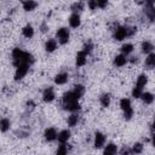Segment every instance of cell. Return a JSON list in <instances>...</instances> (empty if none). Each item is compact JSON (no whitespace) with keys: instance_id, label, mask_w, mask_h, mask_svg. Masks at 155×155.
<instances>
[{"instance_id":"7c38bea8","label":"cell","mask_w":155,"mask_h":155,"mask_svg":"<svg viewBox=\"0 0 155 155\" xmlns=\"http://www.w3.org/2000/svg\"><path fill=\"white\" fill-rule=\"evenodd\" d=\"M87 57H88V54H87L85 51H82V50L78 51V53H76V56H75V65H76L78 68L85 67V65L87 64Z\"/></svg>"},{"instance_id":"cb8c5ba5","label":"cell","mask_w":155,"mask_h":155,"mask_svg":"<svg viewBox=\"0 0 155 155\" xmlns=\"http://www.w3.org/2000/svg\"><path fill=\"white\" fill-rule=\"evenodd\" d=\"M133 51H134V45L132 42H124L121 45V47H120V53H122V54H125L127 57L130 54H132Z\"/></svg>"},{"instance_id":"83f0119b","label":"cell","mask_w":155,"mask_h":155,"mask_svg":"<svg viewBox=\"0 0 155 155\" xmlns=\"http://www.w3.org/2000/svg\"><path fill=\"white\" fill-rule=\"evenodd\" d=\"M144 15L150 22H155V5L144 6Z\"/></svg>"},{"instance_id":"6da1fadb","label":"cell","mask_w":155,"mask_h":155,"mask_svg":"<svg viewBox=\"0 0 155 155\" xmlns=\"http://www.w3.org/2000/svg\"><path fill=\"white\" fill-rule=\"evenodd\" d=\"M11 61H12V65L17 67L19 64H29L31 65L34 63V56L28 52L22 50L21 47H15L11 51Z\"/></svg>"},{"instance_id":"30bf717a","label":"cell","mask_w":155,"mask_h":155,"mask_svg":"<svg viewBox=\"0 0 155 155\" xmlns=\"http://www.w3.org/2000/svg\"><path fill=\"white\" fill-rule=\"evenodd\" d=\"M58 46H59V44L56 38H48L44 44V48L47 53H53L54 51H57Z\"/></svg>"},{"instance_id":"4fadbf2b","label":"cell","mask_w":155,"mask_h":155,"mask_svg":"<svg viewBox=\"0 0 155 155\" xmlns=\"http://www.w3.org/2000/svg\"><path fill=\"white\" fill-rule=\"evenodd\" d=\"M127 64H128V57L122 53H119L113 58V65L115 68H124Z\"/></svg>"},{"instance_id":"ffe728a7","label":"cell","mask_w":155,"mask_h":155,"mask_svg":"<svg viewBox=\"0 0 155 155\" xmlns=\"http://www.w3.org/2000/svg\"><path fill=\"white\" fill-rule=\"evenodd\" d=\"M119 107H120V109L122 110V113L133 109V107H132V101H131L128 97H122V98L119 101Z\"/></svg>"},{"instance_id":"484cf974","label":"cell","mask_w":155,"mask_h":155,"mask_svg":"<svg viewBox=\"0 0 155 155\" xmlns=\"http://www.w3.org/2000/svg\"><path fill=\"white\" fill-rule=\"evenodd\" d=\"M11 125H12V122H11L10 117H7V116H2L1 120H0V131H1V133H6V132H8L10 128H11Z\"/></svg>"},{"instance_id":"d4e9b609","label":"cell","mask_w":155,"mask_h":155,"mask_svg":"<svg viewBox=\"0 0 155 155\" xmlns=\"http://www.w3.org/2000/svg\"><path fill=\"white\" fill-rule=\"evenodd\" d=\"M71 91L74 92V94H75L79 99H81V98L85 96V93H86V87H85V85H82V84H75L74 87L71 88Z\"/></svg>"},{"instance_id":"277c9868","label":"cell","mask_w":155,"mask_h":155,"mask_svg":"<svg viewBox=\"0 0 155 155\" xmlns=\"http://www.w3.org/2000/svg\"><path fill=\"white\" fill-rule=\"evenodd\" d=\"M29 64H19L17 67H15V73H13V80L15 81H21L23 80L28 73H29Z\"/></svg>"},{"instance_id":"e575fe53","label":"cell","mask_w":155,"mask_h":155,"mask_svg":"<svg viewBox=\"0 0 155 155\" xmlns=\"http://www.w3.org/2000/svg\"><path fill=\"white\" fill-rule=\"evenodd\" d=\"M86 6L91 11H96L97 10V2H96V0H87L86 1Z\"/></svg>"},{"instance_id":"9c48e42d","label":"cell","mask_w":155,"mask_h":155,"mask_svg":"<svg viewBox=\"0 0 155 155\" xmlns=\"http://www.w3.org/2000/svg\"><path fill=\"white\" fill-rule=\"evenodd\" d=\"M68 24H69V28H71V29L80 28L81 27V16H80V13L71 12L70 16L68 17Z\"/></svg>"},{"instance_id":"44dd1931","label":"cell","mask_w":155,"mask_h":155,"mask_svg":"<svg viewBox=\"0 0 155 155\" xmlns=\"http://www.w3.org/2000/svg\"><path fill=\"white\" fill-rule=\"evenodd\" d=\"M148 82H149V78H148V75L145 74V73H142V74H139L138 76H137V79H136V86H138L139 88H145V86L148 85Z\"/></svg>"},{"instance_id":"ac0fdd59","label":"cell","mask_w":155,"mask_h":155,"mask_svg":"<svg viewBox=\"0 0 155 155\" xmlns=\"http://www.w3.org/2000/svg\"><path fill=\"white\" fill-rule=\"evenodd\" d=\"M102 153L104 155H113V154L119 153V148H117V145L115 143L109 142V143H105V145L102 149Z\"/></svg>"},{"instance_id":"4dcf8cb0","label":"cell","mask_w":155,"mask_h":155,"mask_svg":"<svg viewBox=\"0 0 155 155\" xmlns=\"http://www.w3.org/2000/svg\"><path fill=\"white\" fill-rule=\"evenodd\" d=\"M132 149V154H142L144 151V144L140 142H136L133 143V145H131Z\"/></svg>"},{"instance_id":"f546056e","label":"cell","mask_w":155,"mask_h":155,"mask_svg":"<svg viewBox=\"0 0 155 155\" xmlns=\"http://www.w3.org/2000/svg\"><path fill=\"white\" fill-rule=\"evenodd\" d=\"M69 144L68 143H58L57 149H56V154L57 155H65L69 153Z\"/></svg>"},{"instance_id":"8992f818","label":"cell","mask_w":155,"mask_h":155,"mask_svg":"<svg viewBox=\"0 0 155 155\" xmlns=\"http://www.w3.org/2000/svg\"><path fill=\"white\" fill-rule=\"evenodd\" d=\"M62 107L65 111L68 113H78L81 109V104H80V99H73V101H68V102H63Z\"/></svg>"},{"instance_id":"603a6c76","label":"cell","mask_w":155,"mask_h":155,"mask_svg":"<svg viewBox=\"0 0 155 155\" xmlns=\"http://www.w3.org/2000/svg\"><path fill=\"white\" fill-rule=\"evenodd\" d=\"M98 102H99V104H101L102 108H108V107H110V104H111V96H110L109 93L104 92V93H102V94L99 96Z\"/></svg>"},{"instance_id":"d590c367","label":"cell","mask_w":155,"mask_h":155,"mask_svg":"<svg viewBox=\"0 0 155 155\" xmlns=\"http://www.w3.org/2000/svg\"><path fill=\"white\" fill-rule=\"evenodd\" d=\"M39 28H40L41 33H46V31H48V24H47L46 22H42V23L39 25Z\"/></svg>"},{"instance_id":"7a4b0ae2","label":"cell","mask_w":155,"mask_h":155,"mask_svg":"<svg viewBox=\"0 0 155 155\" xmlns=\"http://www.w3.org/2000/svg\"><path fill=\"white\" fill-rule=\"evenodd\" d=\"M137 28L133 25H117L113 31V38L116 41H124L136 34Z\"/></svg>"},{"instance_id":"f1b7e54d","label":"cell","mask_w":155,"mask_h":155,"mask_svg":"<svg viewBox=\"0 0 155 155\" xmlns=\"http://www.w3.org/2000/svg\"><path fill=\"white\" fill-rule=\"evenodd\" d=\"M84 8H85V1H82V0H78V1L73 2L70 6V11L75 12V13H81L84 11Z\"/></svg>"},{"instance_id":"e0dca14e","label":"cell","mask_w":155,"mask_h":155,"mask_svg":"<svg viewBox=\"0 0 155 155\" xmlns=\"http://www.w3.org/2000/svg\"><path fill=\"white\" fill-rule=\"evenodd\" d=\"M39 6V2L36 0H25L22 2V8L24 12H34Z\"/></svg>"},{"instance_id":"8d00e7d4","label":"cell","mask_w":155,"mask_h":155,"mask_svg":"<svg viewBox=\"0 0 155 155\" xmlns=\"http://www.w3.org/2000/svg\"><path fill=\"white\" fill-rule=\"evenodd\" d=\"M138 61H139L138 56H132L128 58V63H131V64H136V63H138Z\"/></svg>"},{"instance_id":"3957f363","label":"cell","mask_w":155,"mask_h":155,"mask_svg":"<svg viewBox=\"0 0 155 155\" xmlns=\"http://www.w3.org/2000/svg\"><path fill=\"white\" fill-rule=\"evenodd\" d=\"M58 41L59 45L64 46L70 41V28L68 27H59L56 30V36H54Z\"/></svg>"},{"instance_id":"836d02e7","label":"cell","mask_w":155,"mask_h":155,"mask_svg":"<svg viewBox=\"0 0 155 155\" xmlns=\"http://www.w3.org/2000/svg\"><path fill=\"white\" fill-rule=\"evenodd\" d=\"M96 2H97V8L99 10H104L109 5V0H96Z\"/></svg>"},{"instance_id":"52a82bcc","label":"cell","mask_w":155,"mask_h":155,"mask_svg":"<svg viewBox=\"0 0 155 155\" xmlns=\"http://www.w3.org/2000/svg\"><path fill=\"white\" fill-rule=\"evenodd\" d=\"M41 99H42V102L46 103V104L52 103V102L56 99V92H54V88H53L52 86L46 87V88L42 91V93H41Z\"/></svg>"},{"instance_id":"5b68a950","label":"cell","mask_w":155,"mask_h":155,"mask_svg":"<svg viewBox=\"0 0 155 155\" xmlns=\"http://www.w3.org/2000/svg\"><path fill=\"white\" fill-rule=\"evenodd\" d=\"M105 143H107V136L101 131H96L93 134V140H92L93 148L97 150H102Z\"/></svg>"},{"instance_id":"9a60e30c","label":"cell","mask_w":155,"mask_h":155,"mask_svg":"<svg viewBox=\"0 0 155 155\" xmlns=\"http://www.w3.org/2000/svg\"><path fill=\"white\" fill-rule=\"evenodd\" d=\"M70 138H71V131L69 128H63L58 131V137H57L58 143H69Z\"/></svg>"},{"instance_id":"4316f807","label":"cell","mask_w":155,"mask_h":155,"mask_svg":"<svg viewBox=\"0 0 155 155\" xmlns=\"http://www.w3.org/2000/svg\"><path fill=\"white\" fill-rule=\"evenodd\" d=\"M144 65L148 69H154L155 68V52H150L145 56L144 58Z\"/></svg>"},{"instance_id":"ab89813d","label":"cell","mask_w":155,"mask_h":155,"mask_svg":"<svg viewBox=\"0 0 155 155\" xmlns=\"http://www.w3.org/2000/svg\"><path fill=\"white\" fill-rule=\"evenodd\" d=\"M150 127H151V131H153V132H155V119L153 120V122H151Z\"/></svg>"},{"instance_id":"5bb4252c","label":"cell","mask_w":155,"mask_h":155,"mask_svg":"<svg viewBox=\"0 0 155 155\" xmlns=\"http://www.w3.org/2000/svg\"><path fill=\"white\" fill-rule=\"evenodd\" d=\"M68 81H69V74L67 71H59L53 78V82H54L56 86H63Z\"/></svg>"},{"instance_id":"7402d4cb","label":"cell","mask_w":155,"mask_h":155,"mask_svg":"<svg viewBox=\"0 0 155 155\" xmlns=\"http://www.w3.org/2000/svg\"><path fill=\"white\" fill-rule=\"evenodd\" d=\"M79 122H80V115L78 113H70V115L67 117V125L70 128L76 127Z\"/></svg>"},{"instance_id":"f35d334b","label":"cell","mask_w":155,"mask_h":155,"mask_svg":"<svg viewBox=\"0 0 155 155\" xmlns=\"http://www.w3.org/2000/svg\"><path fill=\"white\" fill-rule=\"evenodd\" d=\"M150 143H151V145L155 148V132H153V134H151V137H150Z\"/></svg>"},{"instance_id":"74e56055","label":"cell","mask_w":155,"mask_h":155,"mask_svg":"<svg viewBox=\"0 0 155 155\" xmlns=\"http://www.w3.org/2000/svg\"><path fill=\"white\" fill-rule=\"evenodd\" d=\"M142 4L144 6H148V5H155V0H142Z\"/></svg>"},{"instance_id":"d6986e66","label":"cell","mask_w":155,"mask_h":155,"mask_svg":"<svg viewBox=\"0 0 155 155\" xmlns=\"http://www.w3.org/2000/svg\"><path fill=\"white\" fill-rule=\"evenodd\" d=\"M154 48H155V46L150 40H143L140 44V52L145 56L150 52H154Z\"/></svg>"},{"instance_id":"60d3db41","label":"cell","mask_w":155,"mask_h":155,"mask_svg":"<svg viewBox=\"0 0 155 155\" xmlns=\"http://www.w3.org/2000/svg\"><path fill=\"white\" fill-rule=\"evenodd\" d=\"M19 1H21V2H23V1H25V0H19Z\"/></svg>"},{"instance_id":"2e32d148","label":"cell","mask_w":155,"mask_h":155,"mask_svg":"<svg viewBox=\"0 0 155 155\" xmlns=\"http://www.w3.org/2000/svg\"><path fill=\"white\" fill-rule=\"evenodd\" d=\"M140 101L144 105H151L155 102V94L150 91H143L140 96Z\"/></svg>"},{"instance_id":"d6a6232c","label":"cell","mask_w":155,"mask_h":155,"mask_svg":"<svg viewBox=\"0 0 155 155\" xmlns=\"http://www.w3.org/2000/svg\"><path fill=\"white\" fill-rule=\"evenodd\" d=\"M93 48H94V45H93V42L92 41H86L85 44H84V46H82V51H85L87 54H90L92 51H93Z\"/></svg>"},{"instance_id":"ba28073f","label":"cell","mask_w":155,"mask_h":155,"mask_svg":"<svg viewBox=\"0 0 155 155\" xmlns=\"http://www.w3.org/2000/svg\"><path fill=\"white\" fill-rule=\"evenodd\" d=\"M44 139L47 143H52V142H57V137H58V131L56 127H46L44 133Z\"/></svg>"},{"instance_id":"8fae6325","label":"cell","mask_w":155,"mask_h":155,"mask_svg":"<svg viewBox=\"0 0 155 155\" xmlns=\"http://www.w3.org/2000/svg\"><path fill=\"white\" fill-rule=\"evenodd\" d=\"M21 34H22V36H23L24 39L30 40V39H33L34 35H35V29H34V27H33L30 23H27V24H24V25L22 27Z\"/></svg>"},{"instance_id":"1f68e13d","label":"cell","mask_w":155,"mask_h":155,"mask_svg":"<svg viewBox=\"0 0 155 155\" xmlns=\"http://www.w3.org/2000/svg\"><path fill=\"white\" fill-rule=\"evenodd\" d=\"M143 88H139L138 86H133L132 87V90H131V96H132V98H134V99H140V96H142V93H143Z\"/></svg>"}]
</instances>
